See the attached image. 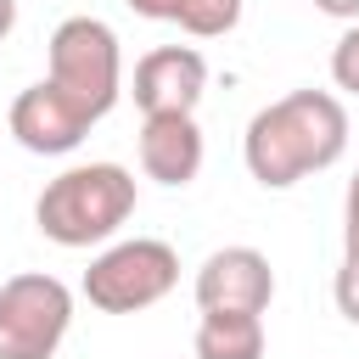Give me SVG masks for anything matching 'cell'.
Here are the masks:
<instances>
[{
    "mask_svg": "<svg viewBox=\"0 0 359 359\" xmlns=\"http://www.w3.org/2000/svg\"><path fill=\"white\" fill-rule=\"evenodd\" d=\"M247 168L258 185L286 191L314 168H331L348 151V112L331 90H292L252 112L247 123Z\"/></svg>",
    "mask_w": 359,
    "mask_h": 359,
    "instance_id": "obj_1",
    "label": "cell"
},
{
    "mask_svg": "<svg viewBox=\"0 0 359 359\" xmlns=\"http://www.w3.org/2000/svg\"><path fill=\"white\" fill-rule=\"evenodd\" d=\"M129 213H135V174L118 163H79L56 174L34 202V224L56 247H95L118 236Z\"/></svg>",
    "mask_w": 359,
    "mask_h": 359,
    "instance_id": "obj_2",
    "label": "cell"
},
{
    "mask_svg": "<svg viewBox=\"0 0 359 359\" xmlns=\"http://www.w3.org/2000/svg\"><path fill=\"white\" fill-rule=\"evenodd\" d=\"M56 90H67L90 118H107L118 90H123V56H118V34L101 17H67L50 34V73Z\"/></svg>",
    "mask_w": 359,
    "mask_h": 359,
    "instance_id": "obj_3",
    "label": "cell"
},
{
    "mask_svg": "<svg viewBox=\"0 0 359 359\" xmlns=\"http://www.w3.org/2000/svg\"><path fill=\"white\" fill-rule=\"evenodd\" d=\"M180 280V252L157 236H135L107 247L90 269H84V297L101 314H140L151 303H163Z\"/></svg>",
    "mask_w": 359,
    "mask_h": 359,
    "instance_id": "obj_4",
    "label": "cell"
},
{
    "mask_svg": "<svg viewBox=\"0 0 359 359\" xmlns=\"http://www.w3.org/2000/svg\"><path fill=\"white\" fill-rule=\"evenodd\" d=\"M73 292L56 275H11L0 286V359H50L67 337Z\"/></svg>",
    "mask_w": 359,
    "mask_h": 359,
    "instance_id": "obj_5",
    "label": "cell"
},
{
    "mask_svg": "<svg viewBox=\"0 0 359 359\" xmlns=\"http://www.w3.org/2000/svg\"><path fill=\"white\" fill-rule=\"evenodd\" d=\"M90 123H95V118H90L67 90H56L50 79L28 84V90L11 101V135H17L28 151H39V157L73 151V146L90 135Z\"/></svg>",
    "mask_w": 359,
    "mask_h": 359,
    "instance_id": "obj_6",
    "label": "cell"
},
{
    "mask_svg": "<svg viewBox=\"0 0 359 359\" xmlns=\"http://www.w3.org/2000/svg\"><path fill=\"white\" fill-rule=\"evenodd\" d=\"M275 297V269L258 247H219L196 269V309H247L264 314Z\"/></svg>",
    "mask_w": 359,
    "mask_h": 359,
    "instance_id": "obj_7",
    "label": "cell"
},
{
    "mask_svg": "<svg viewBox=\"0 0 359 359\" xmlns=\"http://www.w3.org/2000/svg\"><path fill=\"white\" fill-rule=\"evenodd\" d=\"M208 90V62L191 45H157L135 62V107L140 112H196Z\"/></svg>",
    "mask_w": 359,
    "mask_h": 359,
    "instance_id": "obj_8",
    "label": "cell"
},
{
    "mask_svg": "<svg viewBox=\"0 0 359 359\" xmlns=\"http://www.w3.org/2000/svg\"><path fill=\"white\" fill-rule=\"evenodd\" d=\"M140 168L157 185H191L202 174V129L191 112H146L140 123Z\"/></svg>",
    "mask_w": 359,
    "mask_h": 359,
    "instance_id": "obj_9",
    "label": "cell"
},
{
    "mask_svg": "<svg viewBox=\"0 0 359 359\" xmlns=\"http://www.w3.org/2000/svg\"><path fill=\"white\" fill-rule=\"evenodd\" d=\"M196 359H264V314L247 309H202Z\"/></svg>",
    "mask_w": 359,
    "mask_h": 359,
    "instance_id": "obj_10",
    "label": "cell"
},
{
    "mask_svg": "<svg viewBox=\"0 0 359 359\" xmlns=\"http://www.w3.org/2000/svg\"><path fill=\"white\" fill-rule=\"evenodd\" d=\"M174 22L185 34H196V39H219V34H230L241 22V0H180Z\"/></svg>",
    "mask_w": 359,
    "mask_h": 359,
    "instance_id": "obj_11",
    "label": "cell"
},
{
    "mask_svg": "<svg viewBox=\"0 0 359 359\" xmlns=\"http://www.w3.org/2000/svg\"><path fill=\"white\" fill-rule=\"evenodd\" d=\"M331 79H337V90L359 95V22L342 28V39H337V50H331Z\"/></svg>",
    "mask_w": 359,
    "mask_h": 359,
    "instance_id": "obj_12",
    "label": "cell"
},
{
    "mask_svg": "<svg viewBox=\"0 0 359 359\" xmlns=\"http://www.w3.org/2000/svg\"><path fill=\"white\" fill-rule=\"evenodd\" d=\"M337 309H342V320H353L359 325V258H342V269H337Z\"/></svg>",
    "mask_w": 359,
    "mask_h": 359,
    "instance_id": "obj_13",
    "label": "cell"
},
{
    "mask_svg": "<svg viewBox=\"0 0 359 359\" xmlns=\"http://www.w3.org/2000/svg\"><path fill=\"white\" fill-rule=\"evenodd\" d=\"M342 258H359V168H353L348 196H342Z\"/></svg>",
    "mask_w": 359,
    "mask_h": 359,
    "instance_id": "obj_14",
    "label": "cell"
},
{
    "mask_svg": "<svg viewBox=\"0 0 359 359\" xmlns=\"http://www.w3.org/2000/svg\"><path fill=\"white\" fill-rule=\"evenodd\" d=\"M129 11H140V17H151V22H174L180 0H129Z\"/></svg>",
    "mask_w": 359,
    "mask_h": 359,
    "instance_id": "obj_15",
    "label": "cell"
},
{
    "mask_svg": "<svg viewBox=\"0 0 359 359\" xmlns=\"http://www.w3.org/2000/svg\"><path fill=\"white\" fill-rule=\"evenodd\" d=\"M325 17H342V22H359V0H314Z\"/></svg>",
    "mask_w": 359,
    "mask_h": 359,
    "instance_id": "obj_16",
    "label": "cell"
},
{
    "mask_svg": "<svg viewBox=\"0 0 359 359\" xmlns=\"http://www.w3.org/2000/svg\"><path fill=\"white\" fill-rule=\"evenodd\" d=\"M17 28V0H0V39Z\"/></svg>",
    "mask_w": 359,
    "mask_h": 359,
    "instance_id": "obj_17",
    "label": "cell"
}]
</instances>
